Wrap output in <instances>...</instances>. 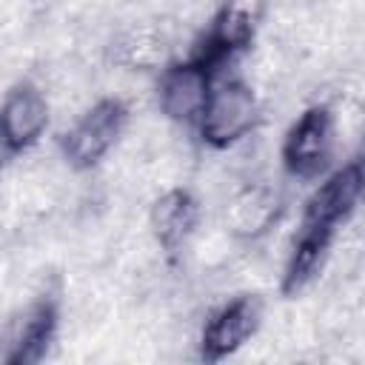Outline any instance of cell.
Returning <instances> with one entry per match:
<instances>
[{"instance_id":"cell-1","label":"cell","mask_w":365,"mask_h":365,"mask_svg":"<svg viewBox=\"0 0 365 365\" xmlns=\"http://www.w3.org/2000/svg\"><path fill=\"white\" fill-rule=\"evenodd\" d=\"M362 182H365L362 160L354 157L345 165L334 168L328 177H322V182L311 191L279 279V291L285 297H297L319 274L336 231L354 217L359 205Z\"/></svg>"},{"instance_id":"cell-2","label":"cell","mask_w":365,"mask_h":365,"mask_svg":"<svg viewBox=\"0 0 365 365\" xmlns=\"http://www.w3.org/2000/svg\"><path fill=\"white\" fill-rule=\"evenodd\" d=\"M259 120V103L254 88L237 74H220L208 91L202 114L197 120V134L205 145L222 151L237 145Z\"/></svg>"},{"instance_id":"cell-3","label":"cell","mask_w":365,"mask_h":365,"mask_svg":"<svg viewBox=\"0 0 365 365\" xmlns=\"http://www.w3.org/2000/svg\"><path fill=\"white\" fill-rule=\"evenodd\" d=\"M259 20H262V0H225L214 11L208 29L200 34V40L188 54L214 74H225L228 66L251 48Z\"/></svg>"},{"instance_id":"cell-4","label":"cell","mask_w":365,"mask_h":365,"mask_svg":"<svg viewBox=\"0 0 365 365\" xmlns=\"http://www.w3.org/2000/svg\"><path fill=\"white\" fill-rule=\"evenodd\" d=\"M128 123V106L120 97H103L80 114V120L63 134L60 148L71 168H94L120 140Z\"/></svg>"},{"instance_id":"cell-5","label":"cell","mask_w":365,"mask_h":365,"mask_svg":"<svg viewBox=\"0 0 365 365\" xmlns=\"http://www.w3.org/2000/svg\"><path fill=\"white\" fill-rule=\"evenodd\" d=\"M334 154V114L328 106H308L285 131L279 160L288 177L317 180Z\"/></svg>"},{"instance_id":"cell-6","label":"cell","mask_w":365,"mask_h":365,"mask_svg":"<svg viewBox=\"0 0 365 365\" xmlns=\"http://www.w3.org/2000/svg\"><path fill=\"white\" fill-rule=\"evenodd\" d=\"M217 77L220 74L205 68L191 54L180 63H171L168 68H163V74L157 80L160 111L168 120L180 123V125H197V120L202 114V106L208 100V91H211Z\"/></svg>"},{"instance_id":"cell-7","label":"cell","mask_w":365,"mask_h":365,"mask_svg":"<svg viewBox=\"0 0 365 365\" xmlns=\"http://www.w3.org/2000/svg\"><path fill=\"white\" fill-rule=\"evenodd\" d=\"M259 322H262V302L251 294L234 297L231 302L220 305L208 317L200 334V359L214 365L234 356L257 334Z\"/></svg>"},{"instance_id":"cell-8","label":"cell","mask_w":365,"mask_h":365,"mask_svg":"<svg viewBox=\"0 0 365 365\" xmlns=\"http://www.w3.org/2000/svg\"><path fill=\"white\" fill-rule=\"evenodd\" d=\"M48 125V100L34 83H17L0 103V148L23 154L43 137Z\"/></svg>"},{"instance_id":"cell-9","label":"cell","mask_w":365,"mask_h":365,"mask_svg":"<svg viewBox=\"0 0 365 365\" xmlns=\"http://www.w3.org/2000/svg\"><path fill=\"white\" fill-rule=\"evenodd\" d=\"M60 328V305L54 297H40L11 334V345L3 356L6 365H37L46 359Z\"/></svg>"},{"instance_id":"cell-10","label":"cell","mask_w":365,"mask_h":365,"mask_svg":"<svg viewBox=\"0 0 365 365\" xmlns=\"http://www.w3.org/2000/svg\"><path fill=\"white\" fill-rule=\"evenodd\" d=\"M151 231L163 251L174 254L194 234L200 220V202L188 188H171L151 205Z\"/></svg>"},{"instance_id":"cell-11","label":"cell","mask_w":365,"mask_h":365,"mask_svg":"<svg viewBox=\"0 0 365 365\" xmlns=\"http://www.w3.org/2000/svg\"><path fill=\"white\" fill-rule=\"evenodd\" d=\"M277 197L268 194L265 188H245L242 194H237L225 211V220L231 225L234 234L240 237H259L271 220L277 217Z\"/></svg>"}]
</instances>
